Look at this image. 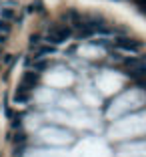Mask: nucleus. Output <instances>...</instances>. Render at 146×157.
<instances>
[{
    "mask_svg": "<svg viewBox=\"0 0 146 157\" xmlns=\"http://www.w3.org/2000/svg\"><path fill=\"white\" fill-rule=\"evenodd\" d=\"M68 38H70V28H66V26H56L48 34V40H52V42H64Z\"/></svg>",
    "mask_w": 146,
    "mask_h": 157,
    "instance_id": "f257e3e1",
    "label": "nucleus"
},
{
    "mask_svg": "<svg viewBox=\"0 0 146 157\" xmlns=\"http://www.w3.org/2000/svg\"><path fill=\"white\" fill-rule=\"evenodd\" d=\"M116 46L118 48H124V51H130V52H136L138 48H140V42L138 40H132V38H124V36H120L118 40H116Z\"/></svg>",
    "mask_w": 146,
    "mask_h": 157,
    "instance_id": "f03ea898",
    "label": "nucleus"
},
{
    "mask_svg": "<svg viewBox=\"0 0 146 157\" xmlns=\"http://www.w3.org/2000/svg\"><path fill=\"white\" fill-rule=\"evenodd\" d=\"M36 83H38V77H36L34 73H24L20 87H22V89H26V91H30V89H34V87H36Z\"/></svg>",
    "mask_w": 146,
    "mask_h": 157,
    "instance_id": "7ed1b4c3",
    "label": "nucleus"
},
{
    "mask_svg": "<svg viewBox=\"0 0 146 157\" xmlns=\"http://www.w3.org/2000/svg\"><path fill=\"white\" fill-rule=\"evenodd\" d=\"M14 101H16V103H26L28 101V91L20 87L18 91H16V95H14Z\"/></svg>",
    "mask_w": 146,
    "mask_h": 157,
    "instance_id": "20e7f679",
    "label": "nucleus"
},
{
    "mask_svg": "<svg viewBox=\"0 0 146 157\" xmlns=\"http://www.w3.org/2000/svg\"><path fill=\"white\" fill-rule=\"evenodd\" d=\"M54 52V46H42L40 51H38V56H42V55H52Z\"/></svg>",
    "mask_w": 146,
    "mask_h": 157,
    "instance_id": "39448f33",
    "label": "nucleus"
},
{
    "mask_svg": "<svg viewBox=\"0 0 146 157\" xmlns=\"http://www.w3.org/2000/svg\"><path fill=\"white\" fill-rule=\"evenodd\" d=\"M8 30H10V26H8V24H6V22H0V33H8Z\"/></svg>",
    "mask_w": 146,
    "mask_h": 157,
    "instance_id": "423d86ee",
    "label": "nucleus"
}]
</instances>
